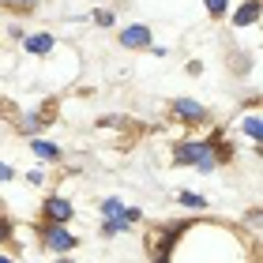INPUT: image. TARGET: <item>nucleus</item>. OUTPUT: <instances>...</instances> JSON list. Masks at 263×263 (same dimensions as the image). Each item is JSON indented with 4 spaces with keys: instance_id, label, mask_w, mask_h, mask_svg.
I'll return each mask as SVG.
<instances>
[{
    "instance_id": "3",
    "label": "nucleus",
    "mask_w": 263,
    "mask_h": 263,
    "mask_svg": "<svg viewBox=\"0 0 263 263\" xmlns=\"http://www.w3.org/2000/svg\"><path fill=\"white\" fill-rule=\"evenodd\" d=\"M45 245L57 248V252H68V248H76V237H71L64 226L57 222V226H49V230H45Z\"/></svg>"
},
{
    "instance_id": "6",
    "label": "nucleus",
    "mask_w": 263,
    "mask_h": 263,
    "mask_svg": "<svg viewBox=\"0 0 263 263\" xmlns=\"http://www.w3.org/2000/svg\"><path fill=\"white\" fill-rule=\"evenodd\" d=\"M256 19H259V4H256V0L241 4V8H237V15H233V23H237V27H252Z\"/></svg>"
},
{
    "instance_id": "12",
    "label": "nucleus",
    "mask_w": 263,
    "mask_h": 263,
    "mask_svg": "<svg viewBox=\"0 0 263 263\" xmlns=\"http://www.w3.org/2000/svg\"><path fill=\"white\" fill-rule=\"evenodd\" d=\"M226 8H230V0H207V11H211V15H226Z\"/></svg>"
},
{
    "instance_id": "4",
    "label": "nucleus",
    "mask_w": 263,
    "mask_h": 263,
    "mask_svg": "<svg viewBox=\"0 0 263 263\" xmlns=\"http://www.w3.org/2000/svg\"><path fill=\"white\" fill-rule=\"evenodd\" d=\"M173 113L181 117V121H203V117H207V109H203L199 102H192V98H177L173 102Z\"/></svg>"
},
{
    "instance_id": "18",
    "label": "nucleus",
    "mask_w": 263,
    "mask_h": 263,
    "mask_svg": "<svg viewBox=\"0 0 263 263\" xmlns=\"http://www.w3.org/2000/svg\"><path fill=\"white\" fill-rule=\"evenodd\" d=\"M0 263H11V259H8V256H0Z\"/></svg>"
},
{
    "instance_id": "15",
    "label": "nucleus",
    "mask_w": 263,
    "mask_h": 263,
    "mask_svg": "<svg viewBox=\"0 0 263 263\" xmlns=\"http://www.w3.org/2000/svg\"><path fill=\"white\" fill-rule=\"evenodd\" d=\"M94 19H98V27H113V23H117V19H113V11H98Z\"/></svg>"
},
{
    "instance_id": "1",
    "label": "nucleus",
    "mask_w": 263,
    "mask_h": 263,
    "mask_svg": "<svg viewBox=\"0 0 263 263\" xmlns=\"http://www.w3.org/2000/svg\"><path fill=\"white\" fill-rule=\"evenodd\" d=\"M177 162L181 165H199V173H211L214 170V154H211V143L207 139H196V143H184V147H177Z\"/></svg>"
},
{
    "instance_id": "16",
    "label": "nucleus",
    "mask_w": 263,
    "mask_h": 263,
    "mask_svg": "<svg viewBox=\"0 0 263 263\" xmlns=\"http://www.w3.org/2000/svg\"><path fill=\"white\" fill-rule=\"evenodd\" d=\"M8 237H11V226H8L4 218H0V241H8Z\"/></svg>"
},
{
    "instance_id": "9",
    "label": "nucleus",
    "mask_w": 263,
    "mask_h": 263,
    "mask_svg": "<svg viewBox=\"0 0 263 263\" xmlns=\"http://www.w3.org/2000/svg\"><path fill=\"white\" fill-rule=\"evenodd\" d=\"M30 147H34V154H38V158H61V151H57V143H49V139H34L30 143Z\"/></svg>"
},
{
    "instance_id": "14",
    "label": "nucleus",
    "mask_w": 263,
    "mask_h": 263,
    "mask_svg": "<svg viewBox=\"0 0 263 263\" xmlns=\"http://www.w3.org/2000/svg\"><path fill=\"white\" fill-rule=\"evenodd\" d=\"M4 4H8V8H19V11H27V8H34V4H38V0H4Z\"/></svg>"
},
{
    "instance_id": "13",
    "label": "nucleus",
    "mask_w": 263,
    "mask_h": 263,
    "mask_svg": "<svg viewBox=\"0 0 263 263\" xmlns=\"http://www.w3.org/2000/svg\"><path fill=\"white\" fill-rule=\"evenodd\" d=\"M245 132H248L252 139H259V121H256V117H248V121H245Z\"/></svg>"
},
{
    "instance_id": "10",
    "label": "nucleus",
    "mask_w": 263,
    "mask_h": 263,
    "mask_svg": "<svg viewBox=\"0 0 263 263\" xmlns=\"http://www.w3.org/2000/svg\"><path fill=\"white\" fill-rule=\"evenodd\" d=\"M177 203H184V207H192V211L207 207V199H203V196H196V192H181V196H177Z\"/></svg>"
},
{
    "instance_id": "17",
    "label": "nucleus",
    "mask_w": 263,
    "mask_h": 263,
    "mask_svg": "<svg viewBox=\"0 0 263 263\" xmlns=\"http://www.w3.org/2000/svg\"><path fill=\"white\" fill-rule=\"evenodd\" d=\"M8 177H15V173H11V165H4V162H0V181H8Z\"/></svg>"
},
{
    "instance_id": "11",
    "label": "nucleus",
    "mask_w": 263,
    "mask_h": 263,
    "mask_svg": "<svg viewBox=\"0 0 263 263\" xmlns=\"http://www.w3.org/2000/svg\"><path fill=\"white\" fill-rule=\"evenodd\" d=\"M102 211H105V218H117V214H124V203L121 199H105Z\"/></svg>"
},
{
    "instance_id": "5",
    "label": "nucleus",
    "mask_w": 263,
    "mask_h": 263,
    "mask_svg": "<svg viewBox=\"0 0 263 263\" xmlns=\"http://www.w3.org/2000/svg\"><path fill=\"white\" fill-rule=\"evenodd\" d=\"M45 214H49L53 222H61V226H64V222L71 218V203H68V199H57V196H53L49 203H45Z\"/></svg>"
},
{
    "instance_id": "7",
    "label": "nucleus",
    "mask_w": 263,
    "mask_h": 263,
    "mask_svg": "<svg viewBox=\"0 0 263 263\" xmlns=\"http://www.w3.org/2000/svg\"><path fill=\"white\" fill-rule=\"evenodd\" d=\"M27 53H53V34H30L27 38Z\"/></svg>"
},
{
    "instance_id": "2",
    "label": "nucleus",
    "mask_w": 263,
    "mask_h": 263,
    "mask_svg": "<svg viewBox=\"0 0 263 263\" xmlns=\"http://www.w3.org/2000/svg\"><path fill=\"white\" fill-rule=\"evenodd\" d=\"M121 45H124V49H147V45H151V27H147V23H136V27L121 30Z\"/></svg>"
},
{
    "instance_id": "8",
    "label": "nucleus",
    "mask_w": 263,
    "mask_h": 263,
    "mask_svg": "<svg viewBox=\"0 0 263 263\" xmlns=\"http://www.w3.org/2000/svg\"><path fill=\"white\" fill-rule=\"evenodd\" d=\"M128 226H132V218H128V211H124V214H117V218L105 222V230H102V233H105V237H117V233H124Z\"/></svg>"
}]
</instances>
